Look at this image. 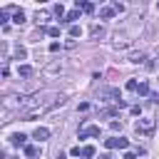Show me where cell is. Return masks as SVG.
<instances>
[{
    "label": "cell",
    "instance_id": "5",
    "mask_svg": "<svg viewBox=\"0 0 159 159\" xmlns=\"http://www.w3.org/2000/svg\"><path fill=\"white\" fill-rule=\"evenodd\" d=\"M89 35H92L94 40H99V37L104 35V27H102V25H97V22H92V25H89Z\"/></svg>",
    "mask_w": 159,
    "mask_h": 159
},
{
    "label": "cell",
    "instance_id": "23",
    "mask_svg": "<svg viewBox=\"0 0 159 159\" xmlns=\"http://www.w3.org/2000/svg\"><path fill=\"white\" fill-rule=\"evenodd\" d=\"M70 154H72V157H82V149H80V147H72Z\"/></svg>",
    "mask_w": 159,
    "mask_h": 159
},
{
    "label": "cell",
    "instance_id": "6",
    "mask_svg": "<svg viewBox=\"0 0 159 159\" xmlns=\"http://www.w3.org/2000/svg\"><path fill=\"white\" fill-rule=\"evenodd\" d=\"M127 60H129V62H134V65H142V62L147 60V55L139 50V52H129V57H127Z\"/></svg>",
    "mask_w": 159,
    "mask_h": 159
},
{
    "label": "cell",
    "instance_id": "10",
    "mask_svg": "<svg viewBox=\"0 0 159 159\" xmlns=\"http://www.w3.org/2000/svg\"><path fill=\"white\" fill-rule=\"evenodd\" d=\"M17 75H20V77H32V67H30V65H20V67H17Z\"/></svg>",
    "mask_w": 159,
    "mask_h": 159
},
{
    "label": "cell",
    "instance_id": "20",
    "mask_svg": "<svg viewBox=\"0 0 159 159\" xmlns=\"http://www.w3.org/2000/svg\"><path fill=\"white\" fill-rule=\"evenodd\" d=\"M62 67H60V62H52V65H47V72H60Z\"/></svg>",
    "mask_w": 159,
    "mask_h": 159
},
{
    "label": "cell",
    "instance_id": "22",
    "mask_svg": "<svg viewBox=\"0 0 159 159\" xmlns=\"http://www.w3.org/2000/svg\"><path fill=\"white\" fill-rule=\"evenodd\" d=\"M109 127H112V132H122V122H117V119H114Z\"/></svg>",
    "mask_w": 159,
    "mask_h": 159
},
{
    "label": "cell",
    "instance_id": "12",
    "mask_svg": "<svg viewBox=\"0 0 159 159\" xmlns=\"http://www.w3.org/2000/svg\"><path fill=\"white\" fill-rule=\"evenodd\" d=\"M55 15H57V17H62V20L67 17V15H65V5H62V2H57V5H55Z\"/></svg>",
    "mask_w": 159,
    "mask_h": 159
},
{
    "label": "cell",
    "instance_id": "8",
    "mask_svg": "<svg viewBox=\"0 0 159 159\" xmlns=\"http://www.w3.org/2000/svg\"><path fill=\"white\" fill-rule=\"evenodd\" d=\"M77 17H80V10L75 7V10H70V12H67V17H65V20H60V22H62V25H70V22H72V20H77Z\"/></svg>",
    "mask_w": 159,
    "mask_h": 159
},
{
    "label": "cell",
    "instance_id": "26",
    "mask_svg": "<svg viewBox=\"0 0 159 159\" xmlns=\"http://www.w3.org/2000/svg\"><path fill=\"white\" fill-rule=\"evenodd\" d=\"M0 22H2V25L7 22V10H2V12H0Z\"/></svg>",
    "mask_w": 159,
    "mask_h": 159
},
{
    "label": "cell",
    "instance_id": "28",
    "mask_svg": "<svg viewBox=\"0 0 159 159\" xmlns=\"http://www.w3.org/2000/svg\"><path fill=\"white\" fill-rule=\"evenodd\" d=\"M57 159H67V157H65V154H62V152H60V154H57Z\"/></svg>",
    "mask_w": 159,
    "mask_h": 159
},
{
    "label": "cell",
    "instance_id": "25",
    "mask_svg": "<svg viewBox=\"0 0 159 159\" xmlns=\"http://www.w3.org/2000/svg\"><path fill=\"white\" fill-rule=\"evenodd\" d=\"M112 7H114V10H117V12H124V5H122V2H114V5H112Z\"/></svg>",
    "mask_w": 159,
    "mask_h": 159
},
{
    "label": "cell",
    "instance_id": "17",
    "mask_svg": "<svg viewBox=\"0 0 159 159\" xmlns=\"http://www.w3.org/2000/svg\"><path fill=\"white\" fill-rule=\"evenodd\" d=\"M12 20H15V22H17V25H22V22H25V12H22V10H17V12H15V17H12Z\"/></svg>",
    "mask_w": 159,
    "mask_h": 159
},
{
    "label": "cell",
    "instance_id": "14",
    "mask_svg": "<svg viewBox=\"0 0 159 159\" xmlns=\"http://www.w3.org/2000/svg\"><path fill=\"white\" fill-rule=\"evenodd\" d=\"M27 57V50L25 47H15V60H25Z\"/></svg>",
    "mask_w": 159,
    "mask_h": 159
},
{
    "label": "cell",
    "instance_id": "16",
    "mask_svg": "<svg viewBox=\"0 0 159 159\" xmlns=\"http://www.w3.org/2000/svg\"><path fill=\"white\" fill-rule=\"evenodd\" d=\"M35 20H37V22H45V20H50V15H47L45 10H42V12L37 10V15H35Z\"/></svg>",
    "mask_w": 159,
    "mask_h": 159
},
{
    "label": "cell",
    "instance_id": "13",
    "mask_svg": "<svg viewBox=\"0 0 159 159\" xmlns=\"http://www.w3.org/2000/svg\"><path fill=\"white\" fill-rule=\"evenodd\" d=\"M82 35V27L80 25H70V37H80Z\"/></svg>",
    "mask_w": 159,
    "mask_h": 159
},
{
    "label": "cell",
    "instance_id": "19",
    "mask_svg": "<svg viewBox=\"0 0 159 159\" xmlns=\"http://www.w3.org/2000/svg\"><path fill=\"white\" fill-rule=\"evenodd\" d=\"M137 92H139V94H149V82H142V84L137 87Z\"/></svg>",
    "mask_w": 159,
    "mask_h": 159
},
{
    "label": "cell",
    "instance_id": "3",
    "mask_svg": "<svg viewBox=\"0 0 159 159\" xmlns=\"http://www.w3.org/2000/svg\"><path fill=\"white\" fill-rule=\"evenodd\" d=\"M87 137H99V127H97V124H87V127L80 132V139H87Z\"/></svg>",
    "mask_w": 159,
    "mask_h": 159
},
{
    "label": "cell",
    "instance_id": "29",
    "mask_svg": "<svg viewBox=\"0 0 159 159\" xmlns=\"http://www.w3.org/2000/svg\"><path fill=\"white\" fill-rule=\"evenodd\" d=\"M157 57H159V47H157Z\"/></svg>",
    "mask_w": 159,
    "mask_h": 159
},
{
    "label": "cell",
    "instance_id": "2",
    "mask_svg": "<svg viewBox=\"0 0 159 159\" xmlns=\"http://www.w3.org/2000/svg\"><path fill=\"white\" fill-rule=\"evenodd\" d=\"M104 147L107 149H127L129 147V139H124V137H112V139H104Z\"/></svg>",
    "mask_w": 159,
    "mask_h": 159
},
{
    "label": "cell",
    "instance_id": "30",
    "mask_svg": "<svg viewBox=\"0 0 159 159\" xmlns=\"http://www.w3.org/2000/svg\"><path fill=\"white\" fill-rule=\"evenodd\" d=\"M157 10H159V5H157Z\"/></svg>",
    "mask_w": 159,
    "mask_h": 159
},
{
    "label": "cell",
    "instance_id": "15",
    "mask_svg": "<svg viewBox=\"0 0 159 159\" xmlns=\"http://www.w3.org/2000/svg\"><path fill=\"white\" fill-rule=\"evenodd\" d=\"M82 157L84 159H92L94 157V147H82Z\"/></svg>",
    "mask_w": 159,
    "mask_h": 159
},
{
    "label": "cell",
    "instance_id": "27",
    "mask_svg": "<svg viewBox=\"0 0 159 159\" xmlns=\"http://www.w3.org/2000/svg\"><path fill=\"white\" fill-rule=\"evenodd\" d=\"M124 159H137V157H134L132 152H127V154H124Z\"/></svg>",
    "mask_w": 159,
    "mask_h": 159
},
{
    "label": "cell",
    "instance_id": "4",
    "mask_svg": "<svg viewBox=\"0 0 159 159\" xmlns=\"http://www.w3.org/2000/svg\"><path fill=\"white\" fill-rule=\"evenodd\" d=\"M50 137V129L47 127H37L35 132H32V139H37V142H42V139H47Z\"/></svg>",
    "mask_w": 159,
    "mask_h": 159
},
{
    "label": "cell",
    "instance_id": "1",
    "mask_svg": "<svg viewBox=\"0 0 159 159\" xmlns=\"http://www.w3.org/2000/svg\"><path fill=\"white\" fill-rule=\"evenodd\" d=\"M154 132V119H149V117H144V119H139L137 122V134H152Z\"/></svg>",
    "mask_w": 159,
    "mask_h": 159
},
{
    "label": "cell",
    "instance_id": "21",
    "mask_svg": "<svg viewBox=\"0 0 159 159\" xmlns=\"http://www.w3.org/2000/svg\"><path fill=\"white\" fill-rule=\"evenodd\" d=\"M137 87H139L137 80H129V82H127V89H129V92H137Z\"/></svg>",
    "mask_w": 159,
    "mask_h": 159
},
{
    "label": "cell",
    "instance_id": "18",
    "mask_svg": "<svg viewBox=\"0 0 159 159\" xmlns=\"http://www.w3.org/2000/svg\"><path fill=\"white\" fill-rule=\"evenodd\" d=\"M45 32H47L50 37H57V35H60V27H57V25H52V27H47Z\"/></svg>",
    "mask_w": 159,
    "mask_h": 159
},
{
    "label": "cell",
    "instance_id": "9",
    "mask_svg": "<svg viewBox=\"0 0 159 159\" xmlns=\"http://www.w3.org/2000/svg\"><path fill=\"white\" fill-rule=\"evenodd\" d=\"M114 12H117L114 7H99V17H102V20H109Z\"/></svg>",
    "mask_w": 159,
    "mask_h": 159
},
{
    "label": "cell",
    "instance_id": "24",
    "mask_svg": "<svg viewBox=\"0 0 159 159\" xmlns=\"http://www.w3.org/2000/svg\"><path fill=\"white\" fill-rule=\"evenodd\" d=\"M82 10H84V12H94V5H92V2H84V7H82Z\"/></svg>",
    "mask_w": 159,
    "mask_h": 159
},
{
    "label": "cell",
    "instance_id": "11",
    "mask_svg": "<svg viewBox=\"0 0 159 159\" xmlns=\"http://www.w3.org/2000/svg\"><path fill=\"white\" fill-rule=\"evenodd\" d=\"M25 154H27L30 159H35V154H40V147H35V144H27V147H25Z\"/></svg>",
    "mask_w": 159,
    "mask_h": 159
},
{
    "label": "cell",
    "instance_id": "7",
    "mask_svg": "<svg viewBox=\"0 0 159 159\" xmlns=\"http://www.w3.org/2000/svg\"><path fill=\"white\" fill-rule=\"evenodd\" d=\"M25 139H27L25 134H10V144H12V147H22Z\"/></svg>",
    "mask_w": 159,
    "mask_h": 159
}]
</instances>
